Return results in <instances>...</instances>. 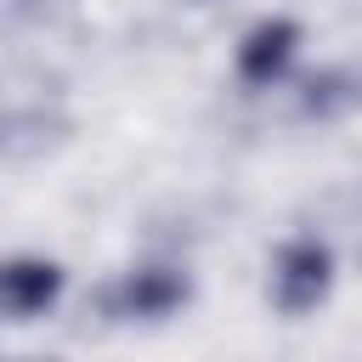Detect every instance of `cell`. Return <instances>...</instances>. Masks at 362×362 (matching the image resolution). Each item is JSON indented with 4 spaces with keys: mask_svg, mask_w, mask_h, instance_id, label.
Segmentation results:
<instances>
[{
    "mask_svg": "<svg viewBox=\"0 0 362 362\" xmlns=\"http://www.w3.org/2000/svg\"><path fill=\"white\" fill-rule=\"evenodd\" d=\"M300 23L294 17H260L243 40H238V57H232V74L249 85V90H266V85H277L288 68H294V57H300Z\"/></svg>",
    "mask_w": 362,
    "mask_h": 362,
    "instance_id": "obj_4",
    "label": "cell"
},
{
    "mask_svg": "<svg viewBox=\"0 0 362 362\" xmlns=\"http://www.w3.org/2000/svg\"><path fill=\"white\" fill-rule=\"evenodd\" d=\"M62 119L45 113V107H0V164H17V158H40L45 147L62 141Z\"/></svg>",
    "mask_w": 362,
    "mask_h": 362,
    "instance_id": "obj_6",
    "label": "cell"
},
{
    "mask_svg": "<svg viewBox=\"0 0 362 362\" xmlns=\"http://www.w3.org/2000/svg\"><path fill=\"white\" fill-rule=\"evenodd\" d=\"M334 288V249L322 238H288L272 260V305L283 317H305Z\"/></svg>",
    "mask_w": 362,
    "mask_h": 362,
    "instance_id": "obj_2",
    "label": "cell"
},
{
    "mask_svg": "<svg viewBox=\"0 0 362 362\" xmlns=\"http://www.w3.org/2000/svg\"><path fill=\"white\" fill-rule=\"evenodd\" d=\"M68 288V272L51 255H11L0 260V317L6 322H28L45 317Z\"/></svg>",
    "mask_w": 362,
    "mask_h": 362,
    "instance_id": "obj_3",
    "label": "cell"
},
{
    "mask_svg": "<svg viewBox=\"0 0 362 362\" xmlns=\"http://www.w3.org/2000/svg\"><path fill=\"white\" fill-rule=\"evenodd\" d=\"M356 107H362V62H328V68L305 74L294 90V113L305 124H334Z\"/></svg>",
    "mask_w": 362,
    "mask_h": 362,
    "instance_id": "obj_5",
    "label": "cell"
},
{
    "mask_svg": "<svg viewBox=\"0 0 362 362\" xmlns=\"http://www.w3.org/2000/svg\"><path fill=\"white\" fill-rule=\"evenodd\" d=\"M187 300H192V277L181 266H136L102 288V317L107 322H164Z\"/></svg>",
    "mask_w": 362,
    "mask_h": 362,
    "instance_id": "obj_1",
    "label": "cell"
},
{
    "mask_svg": "<svg viewBox=\"0 0 362 362\" xmlns=\"http://www.w3.org/2000/svg\"><path fill=\"white\" fill-rule=\"evenodd\" d=\"M192 6H215V0H192Z\"/></svg>",
    "mask_w": 362,
    "mask_h": 362,
    "instance_id": "obj_7",
    "label": "cell"
}]
</instances>
